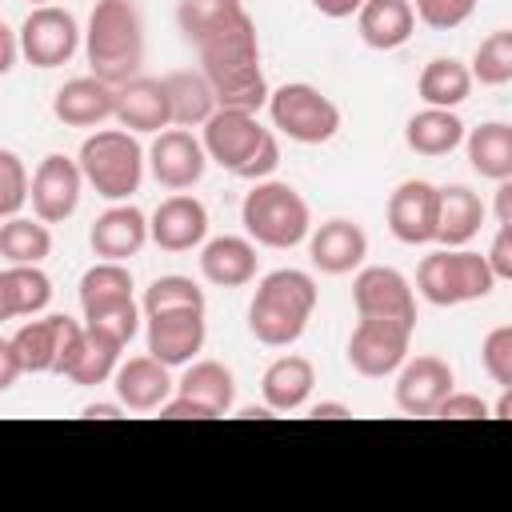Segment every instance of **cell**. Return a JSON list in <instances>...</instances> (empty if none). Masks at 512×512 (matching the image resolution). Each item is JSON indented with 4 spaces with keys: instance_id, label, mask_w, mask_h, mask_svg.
<instances>
[{
    "instance_id": "1",
    "label": "cell",
    "mask_w": 512,
    "mask_h": 512,
    "mask_svg": "<svg viewBox=\"0 0 512 512\" xmlns=\"http://www.w3.org/2000/svg\"><path fill=\"white\" fill-rule=\"evenodd\" d=\"M200 56V72L208 76L212 92H216V108H232V112H260L268 104V80L260 68V36H256V20L244 12H236L228 24H220L216 32H208L196 44Z\"/></svg>"
},
{
    "instance_id": "2",
    "label": "cell",
    "mask_w": 512,
    "mask_h": 512,
    "mask_svg": "<svg viewBox=\"0 0 512 512\" xmlns=\"http://www.w3.org/2000/svg\"><path fill=\"white\" fill-rule=\"evenodd\" d=\"M316 280L300 268H276L268 272L256 292H252V304H248V332L264 344V348H292L312 312H316Z\"/></svg>"
},
{
    "instance_id": "3",
    "label": "cell",
    "mask_w": 512,
    "mask_h": 512,
    "mask_svg": "<svg viewBox=\"0 0 512 512\" xmlns=\"http://www.w3.org/2000/svg\"><path fill=\"white\" fill-rule=\"evenodd\" d=\"M200 144L208 164H220L224 172L240 180H268L280 168V140L272 128H264L252 112L216 108L200 124Z\"/></svg>"
},
{
    "instance_id": "4",
    "label": "cell",
    "mask_w": 512,
    "mask_h": 512,
    "mask_svg": "<svg viewBox=\"0 0 512 512\" xmlns=\"http://www.w3.org/2000/svg\"><path fill=\"white\" fill-rule=\"evenodd\" d=\"M84 56L92 76L124 84L144 64V20L136 0H96L84 28Z\"/></svg>"
},
{
    "instance_id": "5",
    "label": "cell",
    "mask_w": 512,
    "mask_h": 512,
    "mask_svg": "<svg viewBox=\"0 0 512 512\" xmlns=\"http://www.w3.org/2000/svg\"><path fill=\"white\" fill-rule=\"evenodd\" d=\"M240 224L252 244L288 252L308 240L312 208L288 180H256L252 192H244L240 200Z\"/></svg>"
},
{
    "instance_id": "6",
    "label": "cell",
    "mask_w": 512,
    "mask_h": 512,
    "mask_svg": "<svg viewBox=\"0 0 512 512\" xmlns=\"http://www.w3.org/2000/svg\"><path fill=\"white\" fill-rule=\"evenodd\" d=\"M76 164H80L84 184H92L96 196H104L112 204H120L132 192H140V180H144V148L124 128H100V132H92L80 144Z\"/></svg>"
},
{
    "instance_id": "7",
    "label": "cell",
    "mask_w": 512,
    "mask_h": 512,
    "mask_svg": "<svg viewBox=\"0 0 512 512\" xmlns=\"http://www.w3.org/2000/svg\"><path fill=\"white\" fill-rule=\"evenodd\" d=\"M500 280L492 276L488 260L472 248H436L416 268V288L436 308H456L492 296Z\"/></svg>"
},
{
    "instance_id": "8",
    "label": "cell",
    "mask_w": 512,
    "mask_h": 512,
    "mask_svg": "<svg viewBox=\"0 0 512 512\" xmlns=\"http://www.w3.org/2000/svg\"><path fill=\"white\" fill-rule=\"evenodd\" d=\"M268 116H272V128L296 144H328L340 132L336 100L304 80H292L268 92Z\"/></svg>"
},
{
    "instance_id": "9",
    "label": "cell",
    "mask_w": 512,
    "mask_h": 512,
    "mask_svg": "<svg viewBox=\"0 0 512 512\" xmlns=\"http://www.w3.org/2000/svg\"><path fill=\"white\" fill-rule=\"evenodd\" d=\"M80 336H84L80 320L52 312V316H36V320L20 324L16 336H12V348H16L24 372H32V376H40V372L64 376L72 356H76V348H80Z\"/></svg>"
},
{
    "instance_id": "10",
    "label": "cell",
    "mask_w": 512,
    "mask_h": 512,
    "mask_svg": "<svg viewBox=\"0 0 512 512\" xmlns=\"http://www.w3.org/2000/svg\"><path fill=\"white\" fill-rule=\"evenodd\" d=\"M412 328L404 320H384V316H360V324L348 336V364L352 372L368 376V380H384L392 376L412 348Z\"/></svg>"
},
{
    "instance_id": "11",
    "label": "cell",
    "mask_w": 512,
    "mask_h": 512,
    "mask_svg": "<svg viewBox=\"0 0 512 512\" xmlns=\"http://www.w3.org/2000/svg\"><path fill=\"white\" fill-rule=\"evenodd\" d=\"M80 24L68 8H56V4H40L24 16L16 40H20V56L32 64V68H60L76 56L80 48Z\"/></svg>"
},
{
    "instance_id": "12",
    "label": "cell",
    "mask_w": 512,
    "mask_h": 512,
    "mask_svg": "<svg viewBox=\"0 0 512 512\" xmlns=\"http://www.w3.org/2000/svg\"><path fill=\"white\" fill-rule=\"evenodd\" d=\"M80 192H84V176H80V164L72 156H44L28 180V200H32V212L36 220L44 224H64L76 208H80Z\"/></svg>"
},
{
    "instance_id": "13",
    "label": "cell",
    "mask_w": 512,
    "mask_h": 512,
    "mask_svg": "<svg viewBox=\"0 0 512 512\" xmlns=\"http://www.w3.org/2000/svg\"><path fill=\"white\" fill-rule=\"evenodd\" d=\"M144 164L160 188L188 192L192 184H200L208 156H204V144L188 128H164V132H156L152 148L144 152Z\"/></svg>"
},
{
    "instance_id": "14",
    "label": "cell",
    "mask_w": 512,
    "mask_h": 512,
    "mask_svg": "<svg viewBox=\"0 0 512 512\" xmlns=\"http://www.w3.org/2000/svg\"><path fill=\"white\" fill-rule=\"evenodd\" d=\"M144 340H148V356H156L168 368H184L188 360H196V352L208 340V324L200 308H172V312H152L144 316Z\"/></svg>"
},
{
    "instance_id": "15",
    "label": "cell",
    "mask_w": 512,
    "mask_h": 512,
    "mask_svg": "<svg viewBox=\"0 0 512 512\" xmlns=\"http://www.w3.org/2000/svg\"><path fill=\"white\" fill-rule=\"evenodd\" d=\"M456 388V372L440 356H412L396 368L392 400L404 416H432L436 404Z\"/></svg>"
},
{
    "instance_id": "16",
    "label": "cell",
    "mask_w": 512,
    "mask_h": 512,
    "mask_svg": "<svg viewBox=\"0 0 512 512\" xmlns=\"http://www.w3.org/2000/svg\"><path fill=\"white\" fill-rule=\"evenodd\" d=\"M352 304L360 316H384V320H404L416 324V296L404 272L388 264H368L352 280Z\"/></svg>"
},
{
    "instance_id": "17",
    "label": "cell",
    "mask_w": 512,
    "mask_h": 512,
    "mask_svg": "<svg viewBox=\"0 0 512 512\" xmlns=\"http://www.w3.org/2000/svg\"><path fill=\"white\" fill-rule=\"evenodd\" d=\"M204 236H208V208L188 192L160 200L156 212L148 216V240L164 252H192L204 244Z\"/></svg>"
},
{
    "instance_id": "18",
    "label": "cell",
    "mask_w": 512,
    "mask_h": 512,
    "mask_svg": "<svg viewBox=\"0 0 512 512\" xmlns=\"http://www.w3.org/2000/svg\"><path fill=\"white\" fill-rule=\"evenodd\" d=\"M368 256V232L356 220L332 216L316 232H308V260L324 276H348L364 264Z\"/></svg>"
},
{
    "instance_id": "19",
    "label": "cell",
    "mask_w": 512,
    "mask_h": 512,
    "mask_svg": "<svg viewBox=\"0 0 512 512\" xmlns=\"http://www.w3.org/2000/svg\"><path fill=\"white\" fill-rule=\"evenodd\" d=\"M388 232L400 244H432L436 240V184L404 180L388 196Z\"/></svg>"
},
{
    "instance_id": "20",
    "label": "cell",
    "mask_w": 512,
    "mask_h": 512,
    "mask_svg": "<svg viewBox=\"0 0 512 512\" xmlns=\"http://www.w3.org/2000/svg\"><path fill=\"white\" fill-rule=\"evenodd\" d=\"M112 388L124 412H156L176 392V380H172V368L160 364L156 356H132L116 364Z\"/></svg>"
},
{
    "instance_id": "21",
    "label": "cell",
    "mask_w": 512,
    "mask_h": 512,
    "mask_svg": "<svg viewBox=\"0 0 512 512\" xmlns=\"http://www.w3.org/2000/svg\"><path fill=\"white\" fill-rule=\"evenodd\" d=\"M112 112H116V84H108L92 72L64 80L52 96V116L68 128H96V124L112 120Z\"/></svg>"
},
{
    "instance_id": "22",
    "label": "cell",
    "mask_w": 512,
    "mask_h": 512,
    "mask_svg": "<svg viewBox=\"0 0 512 512\" xmlns=\"http://www.w3.org/2000/svg\"><path fill=\"white\" fill-rule=\"evenodd\" d=\"M88 244L100 260H120L124 264L148 244V216L136 204L120 200V204H112L108 212L96 216V224L88 228Z\"/></svg>"
},
{
    "instance_id": "23",
    "label": "cell",
    "mask_w": 512,
    "mask_h": 512,
    "mask_svg": "<svg viewBox=\"0 0 512 512\" xmlns=\"http://www.w3.org/2000/svg\"><path fill=\"white\" fill-rule=\"evenodd\" d=\"M112 120H116L124 132H132V136L172 128L164 84L152 80V76H132V80L116 84V112H112Z\"/></svg>"
},
{
    "instance_id": "24",
    "label": "cell",
    "mask_w": 512,
    "mask_h": 512,
    "mask_svg": "<svg viewBox=\"0 0 512 512\" xmlns=\"http://www.w3.org/2000/svg\"><path fill=\"white\" fill-rule=\"evenodd\" d=\"M488 208L468 184H444L436 188V240L440 248H468V240L480 232Z\"/></svg>"
},
{
    "instance_id": "25",
    "label": "cell",
    "mask_w": 512,
    "mask_h": 512,
    "mask_svg": "<svg viewBox=\"0 0 512 512\" xmlns=\"http://www.w3.org/2000/svg\"><path fill=\"white\" fill-rule=\"evenodd\" d=\"M256 244L248 236H216L200 244V276L216 288H244L256 280Z\"/></svg>"
},
{
    "instance_id": "26",
    "label": "cell",
    "mask_w": 512,
    "mask_h": 512,
    "mask_svg": "<svg viewBox=\"0 0 512 512\" xmlns=\"http://www.w3.org/2000/svg\"><path fill=\"white\" fill-rule=\"evenodd\" d=\"M316 388V368L308 356H276L260 376V396L268 412H300Z\"/></svg>"
},
{
    "instance_id": "27",
    "label": "cell",
    "mask_w": 512,
    "mask_h": 512,
    "mask_svg": "<svg viewBox=\"0 0 512 512\" xmlns=\"http://www.w3.org/2000/svg\"><path fill=\"white\" fill-rule=\"evenodd\" d=\"M356 28H360V40L368 48L392 52V48L408 44L416 32L412 0H364L356 8Z\"/></svg>"
},
{
    "instance_id": "28",
    "label": "cell",
    "mask_w": 512,
    "mask_h": 512,
    "mask_svg": "<svg viewBox=\"0 0 512 512\" xmlns=\"http://www.w3.org/2000/svg\"><path fill=\"white\" fill-rule=\"evenodd\" d=\"M132 272L120 264V260H96L84 276H80V312H84V324L88 320H100L124 304H132Z\"/></svg>"
},
{
    "instance_id": "29",
    "label": "cell",
    "mask_w": 512,
    "mask_h": 512,
    "mask_svg": "<svg viewBox=\"0 0 512 512\" xmlns=\"http://www.w3.org/2000/svg\"><path fill=\"white\" fill-rule=\"evenodd\" d=\"M160 84H164V96H168L172 128H200L216 112V92H212V84H208L204 72L176 68Z\"/></svg>"
},
{
    "instance_id": "30",
    "label": "cell",
    "mask_w": 512,
    "mask_h": 512,
    "mask_svg": "<svg viewBox=\"0 0 512 512\" xmlns=\"http://www.w3.org/2000/svg\"><path fill=\"white\" fill-rule=\"evenodd\" d=\"M464 120L456 116V108H420L408 116L404 124V144L416 156H448L452 148L464 144Z\"/></svg>"
},
{
    "instance_id": "31",
    "label": "cell",
    "mask_w": 512,
    "mask_h": 512,
    "mask_svg": "<svg viewBox=\"0 0 512 512\" xmlns=\"http://www.w3.org/2000/svg\"><path fill=\"white\" fill-rule=\"evenodd\" d=\"M176 392L196 400V404H204L212 416H224L236 404V376L220 360H188L184 376L176 380Z\"/></svg>"
},
{
    "instance_id": "32",
    "label": "cell",
    "mask_w": 512,
    "mask_h": 512,
    "mask_svg": "<svg viewBox=\"0 0 512 512\" xmlns=\"http://www.w3.org/2000/svg\"><path fill=\"white\" fill-rule=\"evenodd\" d=\"M464 148H468V164L476 176H484L492 184L512 180V124L484 120L480 128L464 132Z\"/></svg>"
},
{
    "instance_id": "33",
    "label": "cell",
    "mask_w": 512,
    "mask_h": 512,
    "mask_svg": "<svg viewBox=\"0 0 512 512\" xmlns=\"http://www.w3.org/2000/svg\"><path fill=\"white\" fill-rule=\"evenodd\" d=\"M472 72L468 64H460L456 56H436L420 68V80H416V92L428 108H460L468 96H472Z\"/></svg>"
},
{
    "instance_id": "34",
    "label": "cell",
    "mask_w": 512,
    "mask_h": 512,
    "mask_svg": "<svg viewBox=\"0 0 512 512\" xmlns=\"http://www.w3.org/2000/svg\"><path fill=\"white\" fill-rule=\"evenodd\" d=\"M120 352H124V344H120L116 336H108V332L84 324L80 348H76V356H72V364H68L64 376H68L72 384L96 388V384L112 380V372H116V364H120Z\"/></svg>"
},
{
    "instance_id": "35",
    "label": "cell",
    "mask_w": 512,
    "mask_h": 512,
    "mask_svg": "<svg viewBox=\"0 0 512 512\" xmlns=\"http://www.w3.org/2000/svg\"><path fill=\"white\" fill-rule=\"evenodd\" d=\"M52 252V228L36 216L0 220V260L4 264H44Z\"/></svg>"
},
{
    "instance_id": "36",
    "label": "cell",
    "mask_w": 512,
    "mask_h": 512,
    "mask_svg": "<svg viewBox=\"0 0 512 512\" xmlns=\"http://www.w3.org/2000/svg\"><path fill=\"white\" fill-rule=\"evenodd\" d=\"M236 12H244V0H180L176 4V28L188 44H200L208 32L228 24Z\"/></svg>"
},
{
    "instance_id": "37",
    "label": "cell",
    "mask_w": 512,
    "mask_h": 512,
    "mask_svg": "<svg viewBox=\"0 0 512 512\" xmlns=\"http://www.w3.org/2000/svg\"><path fill=\"white\" fill-rule=\"evenodd\" d=\"M472 80H480L484 88H504L512 80V28H496L480 40L476 56H472Z\"/></svg>"
},
{
    "instance_id": "38",
    "label": "cell",
    "mask_w": 512,
    "mask_h": 512,
    "mask_svg": "<svg viewBox=\"0 0 512 512\" xmlns=\"http://www.w3.org/2000/svg\"><path fill=\"white\" fill-rule=\"evenodd\" d=\"M8 292H12V312L16 316H40L52 300V280L40 272V264H8Z\"/></svg>"
},
{
    "instance_id": "39",
    "label": "cell",
    "mask_w": 512,
    "mask_h": 512,
    "mask_svg": "<svg viewBox=\"0 0 512 512\" xmlns=\"http://www.w3.org/2000/svg\"><path fill=\"white\" fill-rule=\"evenodd\" d=\"M172 308H200L204 312V288L192 280V276H156L148 288H144V300H140V312L152 316V312H172Z\"/></svg>"
},
{
    "instance_id": "40",
    "label": "cell",
    "mask_w": 512,
    "mask_h": 512,
    "mask_svg": "<svg viewBox=\"0 0 512 512\" xmlns=\"http://www.w3.org/2000/svg\"><path fill=\"white\" fill-rule=\"evenodd\" d=\"M28 204V168L12 148H0V220Z\"/></svg>"
},
{
    "instance_id": "41",
    "label": "cell",
    "mask_w": 512,
    "mask_h": 512,
    "mask_svg": "<svg viewBox=\"0 0 512 512\" xmlns=\"http://www.w3.org/2000/svg\"><path fill=\"white\" fill-rule=\"evenodd\" d=\"M480 364L492 376V384L512 388V324H496L480 344Z\"/></svg>"
},
{
    "instance_id": "42",
    "label": "cell",
    "mask_w": 512,
    "mask_h": 512,
    "mask_svg": "<svg viewBox=\"0 0 512 512\" xmlns=\"http://www.w3.org/2000/svg\"><path fill=\"white\" fill-rule=\"evenodd\" d=\"M476 4H480V0H416L412 12H416V20H420L424 28H432V32H452V28H460V24L476 12Z\"/></svg>"
},
{
    "instance_id": "43",
    "label": "cell",
    "mask_w": 512,
    "mask_h": 512,
    "mask_svg": "<svg viewBox=\"0 0 512 512\" xmlns=\"http://www.w3.org/2000/svg\"><path fill=\"white\" fill-rule=\"evenodd\" d=\"M432 416H444V420H488V404L476 396V392H448Z\"/></svg>"
},
{
    "instance_id": "44",
    "label": "cell",
    "mask_w": 512,
    "mask_h": 512,
    "mask_svg": "<svg viewBox=\"0 0 512 512\" xmlns=\"http://www.w3.org/2000/svg\"><path fill=\"white\" fill-rule=\"evenodd\" d=\"M484 260L496 280H512V224H496V236H492V248Z\"/></svg>"
},
{
    "instance_id": "45",
    "label": "cell",
    "mask_w": 512,
    "mask_h": 512,
    "mask_svg": "<svg viewBox=\"0 0 512 512\" xmlns=\"http://www.w3.org/2000/svg\"><path fill=\"white\" fill-rule=\"evenodd\" d=\"M24 376V368H20V356H16V348H12V340H4L0 336V392H8L16 380Z\"/></svg>"
},
{
    "instance_id": "46",
    "label": "cell",
    "mask_w": 512,
    "mask_h": 512,
    "mask_svg": "<svg viewBox=\"0 0 512 512\" xmlns=\"http://www.w3.org/2000/svg\"><path fill=\"white\" fill-rule=\"evenodd\" d=\"M16 56H20V40H16V32L0 20V76H8V72H12Z\"/></svg>"
},
{
    "instance_id": "47",
    "label": "cell",
    "mask_w": 512,
    "mask_h": 512,
    "mask_svg": "<svg viewBox=\"0 0 512 512\" xmlns=\"http://www.w3.org/2000/svg\"><path fill=\"white\" fill-rule=\"evenodd\" d=\"M364 0H312V8L320 12V16H328V20H344V16H356V8H360Z\"/></svg>"
},
{
    "instance_id": "48",
    "label": "cell",
    "mask_w": 512,
    "mask_h": 512,
    "mask_svg": "<svg viewBox=\"0 0 512 512\" xmlns=\"http://www.w3.org/2000/svg\"><path fill=\"white\" fill-rule=\"evenodd\" d=\"M496 224H512V180L496 184Z\"/></svg>"
},
{
    "instance_id": "49",
    "label": "cell",
    "mask_w": 512,
    "mask_h": 512,
    "mask_svg": "<svg viewBox=\"0 0 512 512\" xmlns=\"http://www.w3.org/2000/svg\"><path fill=\"white\" fill-rule=\"evenodd\" d=\"M312 416L316 420H344V416H352V408L340 400H320V404H312Z\"/></svg>"
},
{
    "instance_id": "50",
    "label": "cell",
    "mask_w": 512,
    "mask_h": 512,
    "mask_svg": "<svg viewBox=\"0 0 512 512\" xmlns=\"http://www.w3.org/2000/svg\"><path fill=\"white\" fill-rule=\"evenodd\" d=\"M84 416H88V420H116V416H124V408H120V400H116V404H104V400H100V404H88Z\"/></svg>"
},
{
    "instance_id": "51",
    "label": "cell",
    "mask_w": 512,
    "mask_h": 512,
    "mask_svg": "<svg viewBox=\"0 0 512 512\" xmlns=\"http://www.w3.org/2000/svg\"><path fill=\"white\" fill-rule=\"evenodd\" d=\"M4 320H16V312H12V292H8V276H4V268H0V324Z\"/></svg>"
},
{
    "instance_id": "52",
    "label": "cell",
    "mask_w": 512,
    "mask_h": 512,
    "mask_svg": "<svg viewBox=\"0 0 512 512\" xmlns=\"http://www.w3.org/2000/svg\"><path fill=\"white\" fill-rule=\"evenodd\" d=\"M508 412H512V388H500V400L488 408V416L492 420H508Z\"/></svg>"
},
{
    "instance_id": "53",
    "label": "cell",
    "mask_w": 512,
    "mask_h": 512,
    "mask_svg": "<svg viewBox=\"0 0 512 512\" xmlns=\"http://www.w3.org/2000/svg\"><path fill=\"white\" fill-rule=\"evenodd\" d=\"M24 4H32V8H40V4H52V0H24Z\"/></svg>"
}]
</instances>
